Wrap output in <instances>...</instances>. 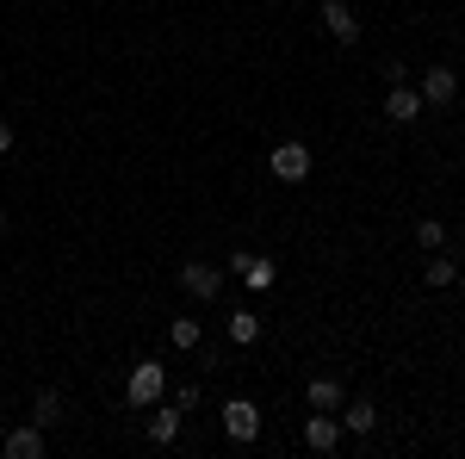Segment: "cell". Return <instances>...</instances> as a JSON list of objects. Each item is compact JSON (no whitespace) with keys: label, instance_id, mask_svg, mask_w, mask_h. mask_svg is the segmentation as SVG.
<instances>
[{"label":"cell","instance_id":"d6986e66","mask_svg":"<svg viewBox=\"0 0 465 459\" xmlns=\"http://www.w3.org/2000/svg\"><path fill=\"white\" fill-rule=\"evenodd\" d=\"M6 149H13V125L0 118V155H6Z\"/></svg>","mask_w":465,"mask_h":459},{"label":"cell","instance_id":"2e32d148","mask_svg":"<svg viewBox=\"0 0 465 459\" xmlns=\"http://www.w3.org/2000/svg\"><path fill=\"white\" fill-rule=\"evenodd\" d=\"M32 423L37 428H56V423H63V397H56V391H37V397H32Z\"/></svg>","mask_w":465,"mask_h":459},{"label":"cell","instance_id":"30bf717a","mask_svg":"<svg viewBox=\"0 0 465 459\" xmlns=\"http://www.w3.org/2000/svg\"><path fill=\"white\" fill-rule=\"evenodd\" d=\"M385 118H397V125H416V118H422V94H416L410 81H391V94H385Z\"/></svg>","mask_w":465,"mask_h":459},{"label":"cell","instance_id":"9c48e42d","mask_svg":"<svg viewBox=\"0 0 465 459\" xmlns=\"http://www.w3.org/2000/svg\"><path fill=\"white\" fill-rule=\"evenodd\" d=\"M322 32L335 37V44H360V19L348 0H322Z\"/></svg>","mask_w":465,"mask_h":459},{"label":"cell","instance_id":"4fadbf2b","mask_svg":"<svg viewBox=\"0 0 465 459\" xmlns=\"http://www.w3.org/2000/svg\"><path fill=\"white\" fill-rule=\"evenodd\" d=\"M304 404H311V410H329V416H335V410L348 404V385H341V379H311Z\"/></svg>","mask_w":465,"mask_h":459},{"label":"cell","instance_id":"8992f818","mask_svg":"<svg viewBox=\"0 0 465 459\" xmlns=\"http://www.w3.org/2000/svg\"><path fill=\"white\" fill-rule=\"evenodd\" d=\"M0 454H6V459H44V454H50V428H37V423L6 428V434H0Z\"/></svg>","mask_w":465,"mask_h":459},{"label":"cell","instance_id":"5bb4252c","mask_svg":"<svg viewBox=\"0 0 465 459\" xmlns=\"http://www.w3.org/2000/svg\"><path fill=\"white\" fill-rule=\"evenodd\" d=\"M261 329H267L261 311H249V304H242V311H230V342H236V348H254V342H261Z\"/></svg>","mask_w":465,"mask_h":459},{"label":"cell","instance_id":"ffe728a7","mask_svg":"<svg viewBox=\"0 0 465 459\" xmlns=\"http://www.w3.org/2000/svg\"><path fill=\"white\" fill-rule=\"evenodd\" d=\"M0 230H6V212H0Z\"/></svg>","mask_w":465,"mask_h":459},{"label":"cell","instance_id":"9a60e30c","mask_svg":"<svg viewBox=\"0 0 465 459\" xmlns=\"http://www.w3.org/2000/svg\"><path fill=\"white\" fill-rule=\"evenodd\" d=\"M168 342H174L180 354H199V348H205V329H199V317H174V323H168Z\"/></svg>","mask_w":465,"mask_h":459},{"label":"cell","instance_id":"52a82bcc","mask_svg":"<svg viewBox=\"0 0 465 459\" xmlns=\"http://www.w3.org/2000/svg\"><path fill=\"white\" fill-rule=\"evenodd\" d=\"M180 423H186V410H180L174 397L149 404V447H174V441H180Z\"/></svg>","mask_w":465,"mask_h":459},{"label":"cell","instance_id":"5b68a950","mask_svg":"<svg viewBox=\"0 0 465 459\" xmlns=\"http://www.w3.org/2000/svg\"><path fill=\"white\" fill-rule=\"evenodd\" d=\"M267 168H273V180H286V186H304V180H311V149H304V143H280V149L267 155Z\"/></svg>","mask_w":465,"mask_h":459},{"label":"cell","instance_id":"6da1fadb","mask_svg":"<svg viewBox=\"0 0 465 459\" xmlns=\"http://www.w3.org/2000/svg\"><path fill=\"white\" fill-rule=\"evenodd\" d=\"M217 423H223V441L249 447V441H261V423H267V416H261V404H254V397H230Z\"/></svg>","mask_w":465,"mask_h":459},{"label":"cell","instance_id":"3957f363","mask_svg":"<svg viewBox=\"0 0 465 459\" xmlns=\"http://www.w3.org/2000/svg\"><path fill=\"white\" fill-rule=\"evenodd\" d=\"M174 280H180V292H186V298L212 304L217 292H223V267H212V261H186V267H180Z\"/></svg>","mask_w":465,"mask_h":459},{"label":"cell","instance_id":"ba28073f","mask_svg":"<svg viewBox=\"0 0 465 459\" xmlns=\"http://www.w3.org/2000/svg\"><path fill=\"white\" fill-rule=\"evenodd\" d=\"M304 447H311V454H335V447H341V416L311 410V423H304Z\"/></svg>","mask_w":465,"mask_h":459},{"label":"cell","instance_id":"ac0fdd59","mask_svg":"<svg viewBox=\"0 0 465 459\" xmlns=\"http://www.w3.org/2000/svg\"><path fill=\"white\" fill-rule=\"evenodd\" d=\"M416 243H422V248H440V243H447V224H440V217H422V224H416Z\"/></svg>","mask_w":465,"mask_h":459},{"label":"cell","instance_id":"e0dca14e","mask_svg":"<svg viewBox=\"0 0 465 459\" xmlns=\"http://www.w3.org/2000/svg\"><path fill=\"white\" fill-rule=\"evenodd\" d=\"M422 280H429V285H434V292H447V285L460 280V261H447V254H434L429 267H422Z\"/></svg>","mask_w":465,"mask_h":459},{"label":"cell","instance_id":"277c9868","mask_svg":"<svg viewBox=\"0 0 465 459\" xmlns=\"http://www.w3.org/2000/svg\"><path fill=\"white\" fill-rule=\"evenodd\" d=\"M230 274L249 285V292H273V280H280V267H273L267 254H249V248H236V254H230Z\"/></svg>","mask_w":465,"mask_h":459},{"label":"cell","instance_id":"7a4b0ae2","mask_svg":"<svg viewBox=\"0 0 465 459\" xmlns=\"http://www.w3.org/2000/svg\"><path fill=\"white\" fill-rule=\"evenodd\" d=\"M124 397H131L137 410L162 404V397H168V366H162V360H137V366H131V379H124Z\"/></svg>","mask_w":465,"mask_h":459},{"label":"cell","instance_id":"8fae6325","mask_svg":"<svg viewBox=\"0 0 465 459\" xmlns=\"http://www.w3.org/2000/svg\"><path fill=\"white\" fill-rule=\"evenodd\" d=\"M335 416H341V434H354V441H366V434L379 428V404H366V397H354V404H341Z\"/></svg>","mask_w":465,"mask_h":459},{"label":"cell","instance_id":"44dd1931","mask_svg":"<svg viewBox=\"0 0 465 459\" xmlns=\"http://www.w3.org/2000/svg\"><path fill=\"white\" fill-rule=\"evenodd\" d=\"M460 274H465V254H460Z\"/></svg>","mask_w":465,"mask_h":459},{"label":"cell","instance_id":"7c38bea8","mask_svg":"<svg viewBox=\"0 0 465 459\" xmlns=\"http://www.w3.org/2000/svg\"><path fill=\"white\" fill-rule=\"evenodd\" d=\"M416 94H422V106H447V100L460 94V75H453L447 63H440V69H429V75H422V87H416Z\"/></svg>","mask_w":465,"mask_h":459}]
</instances>
